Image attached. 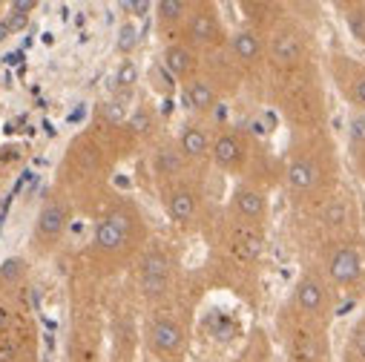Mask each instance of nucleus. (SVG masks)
Returning a JSON list of instances; mask_svg holds the SVG:
<instances>
[{"label": "nucleus", "mask_w": 365, "mask_h": 362, "mask_svg": "<svg viewBox=\"0 0 365 362\" xmlns=\"http://www.w3.org/2000/svg\"><path fill=\"white\" fill-rule=\"evenodd\" d=\"M336 172L339 164L331 135L302 130V135H297V141L288 150V161L282 172L288 193H294L302 202H314V199L322 202L325 196H331Z\"/></svg>", "instance_id": "1"}, {"label": "nucleus", "mask_w": 365, "mask_h": 362, "mask_svg": "<svg viewBox=\"0 0 365 362\" xmlns=\"http://www.w3.org/2000/svg\"><path fill=\"white\" fill-rule=\"evenodd\" d=\"M144 236L147 233H144V219L138 207L130 202H118L96 222L93 253L107 264H118L133 259L141 250Z\"/></svg>", "instance_id": "2"}, {"label": "nucleus", "mask_w": 365, "mask_h": 362, "mask_svg": "<svg viewBox=\"0 0 365 362\" xmlns=\"http://www.w3.org/2000/svg\"><path fill=\"white\" fill-rule=\"evenodd\" d=\"M279 331L291 362H328V325L285 308L279 316Z\"/></svg>", "instance_id": "3"}, {"label": "nucleus", "mask_w": 365, "mask_h": 362, "mask_svg": "<svg viewBox=\"0 0 365 362\" xmlns=\"http://www.w3.org/2000/svg\"><path fill=\"white\" fill-rule=\"evenodd\" d=\"M319 270L328 279L331 288H359L365 279V253L356 236H345V239H328L322 244V256H319Z\"/></svg>", "instance_id": "4"}, {"label": "nucleus", "mask_w": 365, "mask_h": 362, "mask_svg": "<svg viewBox=\"0 0 365 362\" xmlns=\"http://www.w3.org/2000/svg\"><path fill=\"white\" fill-rule=\"evenodd\" d=\"M144 345L155 362H185L190 345L187 325L170 311H155L144 325Z\"/></svg>", "instance_id": "5"}, {"label": "nucleus", "mask_w": 365, "mask_h": 362, "mask_svg": "<svg viewBox=\"0 0 365 362\" xmlns=\"http://www.w3.org/2000/svg\"><path fill=\"white\" fill-rule=\"evenodd\" d=\"M264 52H267V61L279 72L305 69L311 58V35L299 24L282 18L279 24H273L270 32H264Z\"/></svg>", "instance_id": "6"}, {"label": "nucleus", "mask_w": 365, "mask_h": 362, "mask_svg": "<svg viewBox=\"0 0 365 362\" xmlns=\"http://www.w3.org/2000/svg\"><path fill=\"white\" fill-rule=\"evenodd\" d=\"M69 222H72V202L58 193V190H49L41 202V210L35 216V227H32V250L38 256H49L61 247L66 230H69Z\"/></svg>", "instance_id": "7"}, {"label": "nucleus", "mask_w": 365, "mask_h": 362, "mask_svg": "<svg viewBox=\"0 0 365 362\" xmlns=\"http://www.w3.org/2000/svg\"><path fill=\"white\" fill-rule=\"evenodd\" d=\"M288 308H294L297 314H302V316H308L314 322L331 325V316H334V288L328 285V279L322 276L319 267H305L302 274L297 276Z\"/></svg>", "instance_id": "8"}, {"label": "nucleus", "mask_w": 365, "mask_h": 362, "mask_svg": "<svg viewBox=\"0 0 365 362\" xmlns=\"http://www.w3.org/2000/svg\"><path fill=\"white\" fill-rule=\"evenodd\" d=\"M227 29L222 24V15L213 4H193V12L185 24V29H181V38L187 46H193L199 55H216L227 46Z\"/></svg>", "instance_id": "9"}, {"label": "nucleus", "mask_w": 365, "mask_h": 362, "mask_svg": "<svg viewBox=\"0 0 365 362\" xmlns=\"http://www.w3.org/2000/svg\"><path fill=\"white\" fill-rule=\"evenodd\" d=\"M175 279V259L170 250L150 244L138 259V288L147 299H164L173 291Z\"/></svg>", "instance_id": "10"}, {"label": "nucleus", "mask_w": 365, "mask_h": 362, "mask_svg": "<svg viewBox=\"0 0 365 362\" xmlns=\"http://www.w3.org/2000/svg\"><path fill=\"white\" fill-rule=\"evenodd\" d=\"M253 147L245 130L239 127H222L219 133H213V150H210V161L216 170L227 172V175H245L247 164H250Z\"/></svg>", "instance_id": "11"}, {"label": "nucleus", "mask_w": 365, "mask_h": 362, "mask_svg": "<svg viewBox=\"0 0 365 362\" xmlns=\"http://www.w3.org/2000/svg\"><path fill=\"white\" fill-rule=\"evenodd\" d=\"M328 75L336 83L339 95L359 113H365V63L345 55V52H334L328 58Z\"/></svg>", "instance_id": "12"}, {"label": "nucleus", "mask_w": 365, "mask_h": 362, "mask_svg": "<svg viewBox=\"0 0 365 362\" xmlns=\"http://www.w3.org/2000/svg\"><path fill=\"white\" fill-rule=\"evenodd\" d=\"M161 205H164L170 222L178 224V227H193L202 216V193H199L196 185H190V181H185V178L164 185Z\"/></svg>", "instance_id": "13"}, {"label": "nucleus", "mask_w": 365, "mask_h": 362, "mask_svg": "<svg viewBox=\"0 0 365 362\" xmlns=\"http://www.w3.org/2000/svg\"><path fill=\"white\" fill-rule=\"evenodd\" d=\"M230 216L236 224L245 227H262L270 216V199L267 193L253 185V181H239L230 193Z\"/></svg>", "instance_id": "14"}, {"label": "nucleus", "mask_w": 365, "mask_h": 362, "mask_svg": "<svg viewBox=\"0 0 365 362\" xmlns=\"http://www.w3.org/2000/svg\"><path fill=\"white\" fill-rule=\"evenodd\" d=\"M225 52L230 55L236 69H259L267 61L264 52V35L256 32L253 26H239L227 35V46Z\"/></svg>", "instance_id": "15"}, {"label": "nucleus", "mask_w": 365, "mask_h": 362, "mask_svg": "<svg viewBox=\"0 0 365 362\" xmlns=\"http://www.w3.org/2000/svg\"><path fill=\"white\" fill-rule=\"evenodd\" d=\"M161 66L170 72V78L181 86L185 81H193L196 75H202V66H205V61H202V55L193 49V46H187L185 41H170V43H164V49H161Z\"/></svg>", "instance_id": "16"}, {"label": "nucleus", "mask_w": 365, "mask_h": 362, "mask_svg": "<svg viewBox=\"0 0 365 362\" xmlns=\"http://www.w3.org/2000/svg\"><path fill=\"white\" fill-rule=\"evenodd\" d=\"M175 147H178L181 158L187 161V167H193V164H205V161H210L213 133H210V127H207L202 118H193V121H187L185 127H181Z\"/></svg>", "instance_id": "17"}, {"label": "nucleus", "mask_w": 365, "mask_h": 362, "mask_svg": "<svg viewBox=\"0 0 365 362\" xmlns=\"http://www.w3.org/2000/svg\"><path fill=\"white\" fill-rule=\"evenodd\" d=\"M178 95H181V104L187 107V113H193L196 118H205V115H210L216 107H219V89H216V83L202 72V75H196L193 81H185L178 86Z\"/></svg>", "instance_id": "18"}, {"label": "nucleus", "mask_w": 365, "mask_h": 362, "mask_svg": "<svg viewBox=\"0 0 365 362\" xmlns=\"http://www.w3.org/2000/svg\"><path fill=\"white\" fill-rule=\"evenodd\" d=\"M155 12V29L158 35H164V41H178L181 38V29H185L190 12H193V4L190 0H161V4L153 6Z\"/></svg>", "instance_id": "19"}, {"label": "nucleus", "mask_w": 365, "mask_h": 362, "mask_svg": "<svg viewBox=\"0 0 365 362\" xmlns=\"http://www.w3.org/2000/svg\"><path fill=\"white\" fill-rule=\"evenodd\" d=\"M26 282H29V262L24 256H9L0 262V294L21 296L26 294Z\"/></svg>", "instance_id": "20"}, {"label": "nucleus", "mask_w": 365, "mask_h": 362, "mask_svg": "<svg viewBox=\"0 0 365 362\" xmlns=\"http://www.w3.org/2000/svg\"><path fill=\"white\" fill-rule=\"evenodd\" d=\"M342 362H365V314L348 331V339L342 348Z\"/></svg>", "instance_id": "21"}, {"label": "nucleus", "mask_w": 365, "mask_h": 362, "mask_svg": "<svg viewBox=\"0 0 365 362\" xmlns=\"http://www.w3.org/2000/svg\"><path fill=\"white\" fill-rule=\"evenodd\" d=\"M35 9H38L35 0H15V4H9V6H6V15H4L9 32H12V35L24 32V29L29 26V18H32Z\"/></svg>", "instance_id": "22"}, {"label": "nucleus", "mask_w": 365, "mask_h": 362, "mask_svg": "<svg viewBox=\"0 0 365 362\" xmlns=\"http://www.w3.org/2000/svg\"><path fill=\"white\" fill-rule=\"evenodd\" d=\"M339 12L351 38L365 46V4H339Z\"/></svg>", "instance_id": "23"}, {"label": "nucleus", "mask_w": 365, "mask_h": 362, "mask_svg": "<svg viewBox=\"0 0 365 362\" xmlns=\"http://www.w3.org/2000/svg\"><path fill=\"white\" fill-rule=\"evenodd\" d=\"M135 83H138V66L133 58H124L118 63V72H115V89L118 93H133Z\"/></svg>", "instance_id": "24"}, {"label": "nucleus", "mask_w": 365, "mask_h": 362, "mask_svg": "<svg viewBox=\"0 0 365 362\" xmlns=\"http://www.w3.org/2000/svg\"><path fill=\"white\" fill-rule=\"evenodd\" d=\"M135 46H138V26L133 21H124L118 29V52L124 58H130L135 52Z\"/></svg>", "instance_id": "25"}, {"label": "nucleus", "mask_w": 365, "mask_h": 362, "mask_svg": "<svg viewBox=\"0 0 365 362\" xmlns=\"http://www.w3.org/2000/svg\"><path fill=\"white\" fill-rule=\"evenodd\" d=\"M150 9H153L150 4H124V12H135L133 18H141V15L150 12Z\"/></svg>", "instance_id": "26"}, {"label": "nucleus", "mask_w": 365, "mask_h": 362, "mask_svg": "<svg viewBox=\"0 0 365 362\" xmlns=\"http://www.w3.org/2000/svg\"><path fill=\"white\" fill-rule=\"evenodd\" d=\"M354 161H356V170H359V172H362V178H365V147L354 152Z\"/></svg>", "instance_id": "27"}, {"label": "nucleus", "mask_w": 365, "mask_h": 362, "mask_svg": "<svg viewBox=\"0 0 365 362\" xmlns=\"http://www.w3.org/2000/svg\"><path fill=\"white\" fill-rule=\"evenodd\" d=\"M12 38V32H9V26H6V21H4V15H0V46H4L6 41Z\"/></svg>", "instance_id": "28"}, {"label": "nucleus", "mask_w": 365, "mask_h": 362, "mask_svg": "<svg viewBox=\"0 0 365 362\" xmlns=\"http://www.w3.org/2000/svg\"><path fill=\"white\" fill-rule=\"evenodd\" d=\"M141 362H155V359H150V356H147V359H141Z\"/></svg>", "instance_id": "29"}, {"label": "nucleus", "mask_w": 365, "mask_h": 362, "mask_svg": "<svg viewBox=\"0 0 365 362\" xmlns=\"http://www.w3.org/2000/svg\"><path fill=\"white\" fill-rule=\"evenodd\" d=\"M29 362H38V359H29Z\"/></svg>", "instance_id": "30"}]
</instances>
